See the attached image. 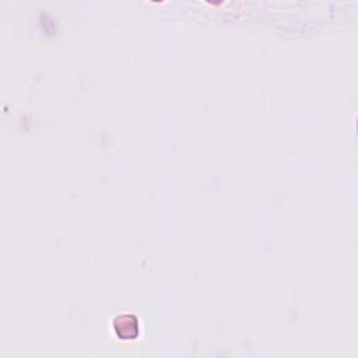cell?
Masks as SVG:
<instances>
[{
	"instance_id": "cell-1",
	"label": "cell",
	"mask_w": 358,
	"mask_h": 358,
	"mask_svg": "<svg viewBox=\"0 0 358 358\" xmlns=\"http://www.w3.org/2000/svg\"><path fill=\"white\" fill-rule=\"evenodd\" d=\"M112 328H113L115 335L122 340L138 339L139 333H140L139 319H138V317H135L132 314L117 315L112 322Z\"/></svg>"
}]
</instances>
